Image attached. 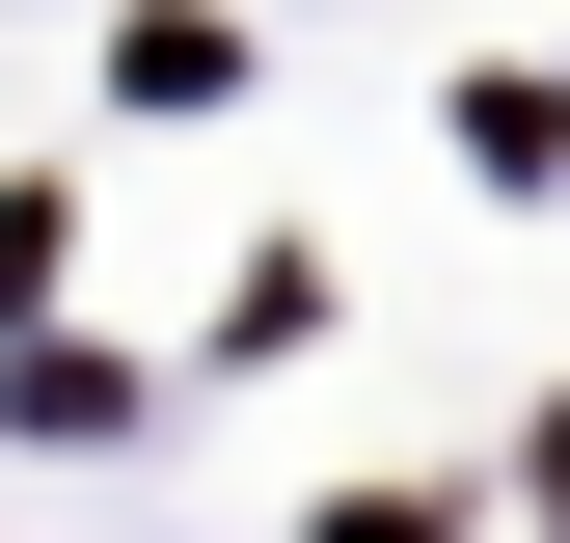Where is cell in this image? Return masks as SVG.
<instances>
[{"label":"cell","instance_id":"obj_1","mask_svg":"<svg viewBox=\"0 0 570 543\" xmlns=\"http://www.w3.org/2000/svg\"><path fill=\"white\" fill-rule=\"evenodd\" d=\"M218 82H245V55L190 28V0H136V28H109V109H218Z\"/></svg>","mask_w":570,"mask_h":543},{"label":"cell","instance_id":"obj_2","mask_svg":"<svg viewBox=\"0 0 570 543\" xmlns=\"http://www.w3.org/2000/svg\"><path fill=\"white\" fill-rule=\"evenodd\" d=\"M326 543H462V516L435 490H326Z\"/></svg>","mask_w":570,"mask_h":543},{"label":"cell","instance_id":"obj_3","mask_svg":"<svg viewBox=\"0 0 570 543\" xmlns=\"http://www.w3.org/2000/svg\"><path fill=\"white\" fill-rule=\"evenodd\" d=\"M543 543H570V407H543Z\"/></svg>","mask_w":570,"mask_h":543}]
</instances>
